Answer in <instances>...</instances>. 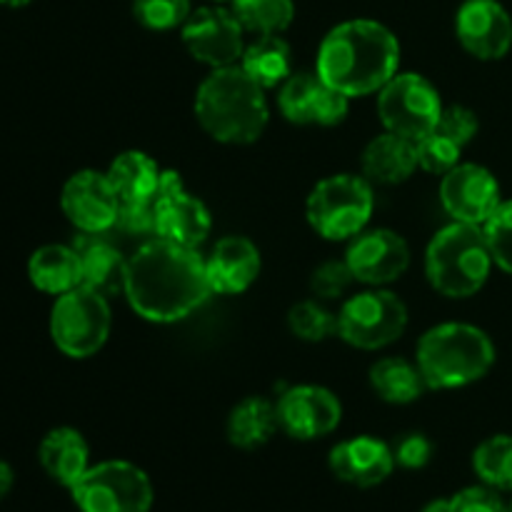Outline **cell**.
<instances>
[{
    "label": "cell",
    "instance_id": "f1b7e54d",
    "mask_svg": "<svg viewBox=\"0 0 512 512\" xmlns=\"http://www.w3.org/2000/svg\"><path fill=\"white\" fill-rule=\"evenodd\" d=\"M230 10L243 30L258 35H280L295 18L293 0H233Z\"/></svg>",
    "mask_w": 512,
    "mask_h": 512
},
{
    "label": "cell",
    "instance_id": "52a82bcc",
    "mask_svg": "<svg viewBox=\"0 0 512 512\" xmlns=\"http://www.w3.org/2000/svg\"><path fill=\"white\" fill-rule=\"evenodd\" d=\"M113 328L108 295L78 285L55 298L50 310V338L55 348L73 360H88L103 350Z\"/></svg>",
    "mask_w": 512,
    "mask_h": 512
},
{
    "label": "cell",
    "instance_id": "7c38bea8",
    "mask_svg": "<svg viewBox=\"0 0 512 512\" xmlns=\"http://www.w3.org/2000/svg\"><path fill=\"white\" fill-rule=\"evenodd\" d=\"M440 203L455 223L485 225L500 208V183L485 165L460 163L440 180Z\"/></svg>",
    "mask_w": 512,
    "mask_h": 512
},
{
    "label": "cell",
    "instance_id": "ffe728a7",
    "mask_svg": "<svg viewBox=\"0 0 512 512\" xmlns=\"http://www.w3.org/2000/svg\"><path fill=\"white\" fill-rule=\"evenodd\" d=\"M263 260L258 245L245 235L220 238L213 253L205 258L210 290L218 295H240L258 280Z\"/></svg>",
    "mask_w": 512,
    "mask_h": 512
},
{
    "label": "cell",
    "instance_id": "5bb4252c",
    "mask_svg": "<svg viewBox=\"0 0 512 512\" xmlns=\"http://www.w3.org/2000/svg\"><path fill=\"white\" fill-rule=\"evenodd\" d=\"M60 208L80 233H108L118 220L120 198L108 175L98 170H78L65 180Z\"/></svg>",
    "mask_w": 512,
    "mask_h": 512
},
{
    "label": "cell",
    "instance_id": "44dd1931",
    "mask_svg": "<svg viewBox=\"0 0 512 512\" xmlns=\"http://www.w3.org/2000/svg\"><path fill=\"white\" fill-rule=\"evenodd\" d=\"M360 168H363V178L373 185L405 183L418 168L415 140L385 130L383 135H378V138L365 145Z\"/></svg>",
    "mask_w": 512,
    "mask_h": 512
},
{
    "label": "cell",
    "instance_id": "9c48e42d",
    "mask_svg": "<svg viewBox=\"0 0 512 512\" xmlns=\"http://www.w3.org/2000/svg\"><path fill=\"white\" fill-rule=\"evenodd\" d=\"M408 305L383 288L363 290L343 303L338 335L358 350H383L408 328Z\"/></svg>",
    "mask_w": 512,
    "mask_h": 512
},
{
    "label": "cell",
    "instance_id": "8992f818",
    "mask_svg": "<svg viewBox=\"0 0 512 512\" xmlns=\"http://www.w3.org/2000/svg\"><path fill=\"white\" fill-rule=\"evenodd\" d=\"M375 210L373 183L363 175L340 173L320 180L308 195L305 215L320 238L343 243L368 228Z\"/></svg>",
    "mask_w": 512,
    "mask_h": 512
},
{
    "label": "cell",
    "instance_id": "e0dca14e",
    "mask_svg": "<svg viewBox=\"0 0 512 512\" xmlns=\"http://www.w3.org/2000/svg\"><path fill=\"white\" fill-rule=\"evenodd\" d=\"M460 45L478 60H500L512 48V18L498 0H465L455 15Z\"/></svg>",
    "mask_w": 512,
    "mask_h": 512
},
{
    "label": "cell",
    "instance_id": "30bf717a",
    "mask_svg": "<svg viewBox=\"0 0 512 512\" xmlns=\"http://www.w3.org/2000/svg\"><path fill=\"white\" fill-rule=\"evenodd\" d=\"M443 98L428 78L398 73L378 90V115L388 133L420 140L433 133L443 115Z\"/></svg>",
    "mask_w": 512,
    "mask_h": 512
},
{
    "label": "cell",
    "instance_id": "6da1fadb",
    "mask_svg": "<svg viewBox=\"0 0 512 512\" xmlns=\"http://www.w3.org/2000/svg\"><path fill=\"white\" fill-rule=\"evenodd\" d=\"M205 258L195 248L155 235L125 265L123 295L130 308L150 323H178L210 298Z\"/></svg>",
    "mask_w": 512,
    "mask_h": 512
},
{
    "label": "cell",
    "instance_id": "ab89813d",
    "mask_svg": "<svg viewBox=\"0 0 512 512\" xmlns=\"http://www.w3.org/2000/svg\"><path fill=\"white\" fill-rule=\"evenodd\" d=\"M13 483H15L13 468H10L5 460H0V500L8 498V493L13 490Z\"/></svg>",
    "mask_w": 512,
    "mask_h": 512
},
{
    "label": "cell",
    "instance_id": "d590c367",
    "mask_svg": "<svg viewBox=\"0 0 512 512\" xmlns=\"http://www.w3.org/2000/svg\"><path fill=\"white\" fill-rule=\"evenodd\" d=\"M445 138H450L453 143H458L460 148H465L468 143H473V138L478 135L480 130V120L478 115L473 113L465 105H448L443 108V115H440L438 128Z\"/></svg>",
    "mask_w": 512,
    "mask_h": 512
},
{
    "label": "cell",
    "instance_id": "60d3db41",
    "mask_svg": "<svg viewBox=\"0 0 512 512\" xmlns=\"http://www.w3.org/2000/svg\"><path fill=\"white\" fill-rule=\"evenodd\" d=\"M423 512H453V508H450V498L430 500V503L423 508Z\"/></svg>",
    "mask_w": 512,
    "mask_h": 512
},
{
    "label": "cell",
    "instance_id": "3957f363",
    "mask_svg": "<svg viewBox=\"0 0 512 512\" xmlns=\"http://www.w3.org/2000/svg\"><path fill=\"white\" fill-rule=\"evenodd\" d=\"M193 108L200 128L225 145L255 143L270 120L265 88L240 65L215 68L198 85Z\"/></svg>",
    "mask_w": 512,
    "mask_h": 512
},
{
    "label": "cell",
    "instance_id": "e575fe53",
    "mask_svg": "<svg viewBox=\"0 0 512 512\" xmlns=\"http://www.w3.org/2000/svg\"><path fill=\"white\" fill-rule=\"evenodd\" d=\"M353 280L355 275L345 260H328L315 268L313 278H310V290L318 300H338L348 293Z\"/></svg>",
    "mask_w": 512,
    "mask_h": 512
},
{
    "label": "cell",
    "instance_id": "cb8c5ba5",
    "mask_svg": "<svg viewBox=\"0 0 512 512\" xmlns=\"http://www.w3.org/2000/svg\"><path fill=\"white\" fill-rule=\"evenodd\" d=\"M28 278L40 293L58 298L83 285V268L73 245L50 243L30 255Z\"/></svg>",
    "mask_w": 512,
    "mask_h": 512
},
{
    "label": "cell",
    "instance_id": "836d02e7",
    "mask_svg": "<svg viewBox=\"0 0 512 512\" xmlns=\"http://www.w3.org/2000/svg\"><path fill=\"white\" fill-rule=\"evenodd\" d=\"M483 233L495 265L512 275V200L500 203V208L483 225Z\"/></svg>",
    "mask_w": 512,
    "mask_h": 512
},
{
    "label": "cell",
    "instance_id": "ac0fdd59",
    "mask_svg": "<svg viewBox=\"0 0 512 512\" xmlns=\"http://www.w3.org/2000/svg\"><path fill=\"white\" fill-rule=\"evenodd\" d=\"M330 473L355 488H375L395 470V453L388 443L370 435L343 440L330 450Z\"/></svg>",
    "mask_w": 512,
    "mask_h": 512
},
{
    "label": "cell",
    "instance_id": "7402d4cb",
    "mask_svg": "<svg viewBox=\"0 0 512 512\" xmlns=\"http://www.w3.org/2000/svg\"><path fill=\"white\" fill-rule=\"evenodd\" d=\"M73 248L83 268V285L103 295H115L123 290L128 258H123V253L105 238V233H80Z\"/></svg>",
    "mask_w": 512,
    "mask_h": 512
},
{
    "label": "cell",
    "instance_id": "484cf974",
    "mask_svg": "<svg viewBox=\"0 0 512 512\" xmlns=\"http://www.w3.org/2000/svg\"><path fill=\"white\" fill-rule=\"evenodd\" d=\"M278 428V408L258 395L240 400L228 415V440L238 450L263 448Z\"/></svg>",
    "mask_w": 512,
    "mask_h": 512
},
{
    "label": "cell",
    "instance_id": "f35d334b",
    "mask_svg": "<svg viewBox=\"0 0 512 512\" xmlns=\"http://www.w3.org/2000/svg\"><path fill=\"white\" fill-rule=\"evenodd\" d=\"M393 453L395 465H400V468L405 470H420L430 463V458H433V443H430L423 433H410L398 440Z\"/></svg>",
    "mask_w": 512,
    "mask_h": 512
},
{
    "label": "cell",
    "instance_id": "4fadbf2b",
    "mask_svg": "<svg viewBox=\"0 0 512 512\" xmlns=\"http://www.w3.org/2000/svg\"><path fill=\"white\" fill-rule=\"evenodd\" d=\"M278 108L295 125L333 128L348 118L350 98L325 83L318 73H293L280 85Z\"/></svg>",
    "mask_w": 512,
    "mask_h": 512
},
{
    "label": "cell",
    "instance_id": "7bdbcfd3",
    "mask_svg": "<svg viewBox=\"0 0 512 512\" xmlns=\"http://www.w3.org/2000/svg\"><path fill=\"white\" fill-rule=\"evenodd\" d=\"M210 3H215V5H223V3H233V0H210Z\"/></svg>",
    "mask_w": 512,
    "mask_h": 512
},
{
    "label": "cell",
    "instance_id": "603a6c76",
    "mask_svg": "<svg viewBox=\"0 0 512 512\" xmlns=\"http://www.w3.org/2000/svg\"><path fill=\"white\" fill-rule=\"evenodd\" d=\"M38 460L55 483L73 488L90 468V448L75 428H55L40 440Z\"/></svg>",
    "mask_w": 512,
    "mask_h": 512
},
{
    "label": "cell",
    "instance_id": "d4e9b609",
    "mask_svg": "<svg viewBox=\"0 0 512 512\" xmlns=\"http://www.w3.org/2000/svg\"><path fill=\"white\" fill-rule=\"evenodd\" d=\"M105 175L118 193L120 203H155L163 168L143 150H125L115 155Z\"/></svg>",
    "mask_w": 512,
    "mask_h": 512
},
{
    "label": "cell",
    "instance_id": "4dcf8cb0",
    "mask_svg": "<svg viewBox=\"0 0 512 512\" xmlns=\"http://www.w3.org/2000/svg\"><path fill=\"white\" fill-rule=\"evenodd\" d=\"M290 333L305 343H323L338 335V313L325 308L318 298L295 303L288 313Z\"/></svg>",
    "mask_w": 512,
    "mask_h": 512
},
{
    "label": "cell",
    "instance_id": "8d00e7d4",
    "mask_svg": "<svg viewBox=\"0 0 512 512\" xmlns=\"http://www.w3.org/2000/svg\"><path fill=\"white\" fill-rule=\"evenodd\" d=\"M453 512H510V505L505 503L500 490L490 485H473L450 498Z\"/></svg>",
    "mask_w": 512,
    "mask_h": 512
},
{
    "label": "cell",
    "instance_id": "83f0119b",
    "mask_svg": "<svg viewBox=\"0 0 512 512\" xmlns=\"http://www.w3.org/2000/svg\"><path fill=\"white\" fill-rule=\"evenodd\" d=\"M370 388L390 405H410L423 398L425 383L418 363L405 358H383L370 368Z\"/></svg>",
    "mask_w": 512,
    "mask_h": 512
},
{
    "label": "cell",
    "instance_id": "d6a6232c",
    "mask_svg": "<svg viewBox=\"0 0 512 512\" xmlns=\"http://www.w3.org/2000/svg\"><path fill=\"white\" fill-rule=\"evenodd\" d=\"M415 150H418V168H423L430 175L450 173L455 165H460V155H463V148L445 138L440 130H433L425 138L415 140Z\"/></svg>",
    "mask_w": 512,
    "mask_h": 512
},
{
    "label": "cell",
    "instance_id": "d6986e66",
    "mask_svg": "<svg viewBox=\"0 0 512 512\" xmlns=\"http://www.w3.org/2000/svg\"><path fill=\"white\" fill-rule=\"evenodd\" d=\"M155 235L170 243L195 248L208 240L213 218L203 200L190 195L185 188L158 193L155 198Z\"/></svg>",
    "mask_w": 512,
    "mask_h": 512
},
{
    "label": "cell",
    "instance_id": "4316f807",
    "mask_svg": "<svg viewBox=\"0 0 512 512\" xmlns=\"http://www.w3.org/2000/svg\"><path fill=\"white\" fill-rule=\"evenodd\" d=\"M240 68L265 90L280 88L293 75V53L280 35H260L245 45Z\"/></svg>",
    "mask_w": 512,
    "mask_h": 512
},
{
    "label": "cell",
    "instance_id": "2e32d148",
    "mask_svg": "<svg viewBox=\"0 0 512 512\" xmlns=\"http://www.w3.org/2000/svg\"><path fill=\"white\" fill-rule=\"evenodd\" d=\"M278 423L290 438L318 440L333 433L343 420V405L323 385H295L278 400Z\"/></svg>",
    "mask_w": 512,
    "mask_h": 512
},
{
    "label": "cell",
    "instance_id": "f546056e",
    "mask_svg": "<svg viewBox=\"0 0 512 512\" xmlns=\"http://www.w3.org/2000/svg\"><path fill=\"white\" fill-rule=\"evenodd\" d=\"M473 470L480 483L512 493V435H493L473 453Z\"/></svg>",
    "mask_w": 512,
    "mask_h": 512
},
{
    "label": "cell",
    "instance_id": "7a4b0ae2",
    "mask_svg": "<svg viewBox=\"0 0 512 512\" xmlns=\"http://www.w3.org/2000/svg\"><path fill=\"white\" fill-rule=\"evenodd\" d=\"M400 43L378 20L355 18L335 25L318 48L315 73L348 98L373 95L398 75Z\"/></svg>",
    "mask_w": 512,
    "mask_h": 512
},
{
    "label": "cell",
    "instance_id": "277c9868",
    "mask_svg": "<svg viewBox=\"0 0 512 512\" xmlns=\"http://www.w3.org/2000/svg\"><path fill=\"white\" fill-rule=\"evenodd\" d=\"M415 363L430 390H455L483 380L495 365V345L470 323H440L420 338Z\"/></svg>",
    "mask_w": 512,
    "mask_h": 512
},
{
    "label": "cell",
    "instance_id": "74e56055",
    "mask_svg": "<svg viewBox=\"0 0 512 512\" xmlns=\"http://www.w3.org/2000/svg\"><path fill=\"white\" fill-rule=\"evenodd\" d=\"M115 228L125 235H155V205L153 203H120Z\"/></svg>",
    "mask_w": 512,
    "mask_h": 512
},
{
    "label": "cell",
    "instance_id": "b9f144b4",
    "mask_svg": "<svg viewBox=\"0 0 512 512\" xmlns=\"http://www.w3.org/2000/svg\"><path fill=\"white\" fill-rule=\"evenodd\" d=\"M28 3H33V0H0V5H8V8H23Z\"/></svg>",
    "mask_w": 512,
    "mask_h": 512
},
{
    "label": "cell",
    "instance_id": "ba28073f",
    "mask_svg": "<svg viewBox=\"0 0 512 512\" xmlns=\"http://www.w3.org/2000/svg\"><path fill=\"white\" fill-rule=\"evenodd\" d=\"M80 512H150L153 483L148 473L128 460H105L70 488Z\"/></svg>",
    "mask_w": 512,
    "mask_h": 512
},
{
    "label": "cell",
    "instance_id": "1f68e13d",
    "mask_svg": "<svg viewBox=\"0 0 512 512\" xmlns=\"http://www.w3.org/2000/svg\"><path fill=\"white\" fill-rule=\"evenodd\" d=\"M190 13V0H133V18L155 33L183 28Z\"/></svg>",
    "mask_w": 512,
    "mask_h": 512
},
{
    "label": "cell",
    "instance_id": "8fae6325",
    "mask_svg": "<svg viewBox=\"0 0 512 512\" xmlns=\"http://www.w3.org/2000/svg\"><path fill=\"white\" fill-rule=\"evenodd\" d=\"M180 30H183V43L188 53L213 70L238 65V60L243 58L245 30L233 10L223 5H203L193 10Z\"/></svg>",
    "mask_w": 512,
    "mask_h": 512
},
{
    "label": "cell",
    "instance_id": "9a60e30c",
    "mask_svg": "<svg viewBox=\"0 0 512 512\" xmlns=\"http://www.w3.org/2000/svg\"><path fill=\"white\" fill-rule=\"evenodd\" d=\"M345 263L358 283L383 288L410 268V245L395 230H363L350 240Z\"/></svg>",
    "mask_w": 512,
    "mask_h": 512
},
{
    "label": "cell",
    "instance_id": "ee69618b",
    "mask_svg": "<svg viewBox=\"0 0 512 512\" xmlns=\"http://www.w3.org/2000/svg\"><path fill=\"white\" fill-rule=\"evenodd\" d=\"M510 512H512V503H510Z\"/></svg>",
    "mask_w": 512,
    "mask_h": 512
},
{
    "label": "cell",
    "instance_id": "5b68a950",
    "mask_svg": "<svg viewBox=\"0 0 512 512\" xmlns=\"http://www.w3.org/2000/svg\"><path fill=\"white\" fill-rule=\"evenodd\" d=\"M493 253L483 225L450 223L433 235L425 250V275L440 295L465 300L478 295L493 273Z\"/></svg>",
    "mask_w": 512,
    "mask_h": 512
}]
</instances>
